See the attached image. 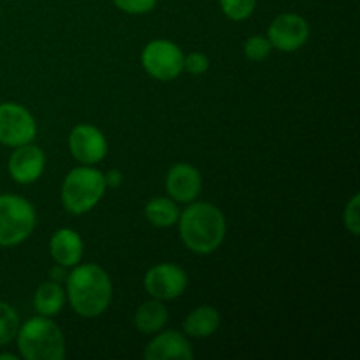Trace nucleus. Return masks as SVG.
I'll return each instance as SVG.
<instances>
[{
    "mask_svg": "<svg viewBox=\"0 0 360 360\" xmlns=\"http://www.w3.org/2000/svg\"><path fill=\"white\" fill-rule=\"evenodd\" d=\"M2 359H7V360H16V357H14V355H11V354H2L0 355V360Z\"/></svg>",
    "mask_w": 360,
    "mask_h": 360,
    "instance_id": "obj_27",
    "label": "nucleus"
},
{
    "mask_svg": "<svg viewBox=\"0 0 360 360\" xmlns=\"http://www.w3.org/2000/svg\"><path fill=\"white\" fill-rule=\"evenodd\" d=\"M359 202L360 197L354 195L352 200L348 202L347 210H345V225H347L348 231L352 232L354 236L360 234V214H359Z\"/></svg>",
    "mask_w": 360,
    "mask_h": 360,
    "instance_id": "obj_23",
    "label": "nucleus"
},
{
    "mask_svg": "<svg viewBox=\"0 0 360 360\" xmlns=\"http://www.w3.org/2000/svg\"><path fill=\"white\" fill-rule=\"evenodd\" d=\"M18 350L27 360H62L65 340L62 330L48 316H35L18 329Z\"/></svg>",
    "mask_w": 360,
    "mask_h": 360,
    "instance_id": "obj_3",
    "label": "nucleus"
},
{
    "mask_svg": "<svg viewBox=\"0 0 360 360\" xmlns=\"http://www.w3.org/2000/svg\"><path fill=\"white\" fill-rule=\"evenodd\" d=\"M51 281H56V283H58V281H62V280H67V274H65V271H63V267L62 266H58V267H53L51 269Z\"/></svg>",
    "mask_w": 360,
    "mask_h": 360,
    "instance_id": "obj_26",
    "label": "nucleus"
},
{
    "mask_svg": "<svg viewBox=\"0 0 360 360\" xmlns=\"http://www.w3.org/2000/svg\"><path fill=\"white\" fill-rule=\"evenodd\" d=\"M116 7L129 14H144L151 11L157 0H115Z\"/></svg>",
    "mask_w": 360,
    "mask_h": 360,
    "instance_id": "obj_24",
    "label": "nucleus"
},
{
    "mask_svg": "<svg viewBox=\"0 0 360 360\" xmlns=\"http://www.w3.org/2000/svg\"><path fill=\"white\" fill-rule=\"evenodd\" d=\"M67 297L77 315L95 319L102 315L111 302V280L102 267L84 264L67 276Z\"/></svg>",
    "mask_w": 360,
    "mask_h": 360,
    "instance_id": "obj_2",
    "label": "nucleus"
},
{
    "mask_svg": "<svg viewBox=\"0 0 360 360\" xmlns=\"http://www.w3.org/2000/svg\"><path fill=\"white\" fill-rule=\"evenodd\" d=\"M178 220L183 243L190 252L199 255L217 252L227 234L224 213L210 202L192 204Z\"/></svg>",
    "mask_w": 360,
    "mask_h": 360,
    "instance_id": "obj_1",
    "label": "nucleus"
},
{
    "mask_svg": "<svg viewBox=\"0 0 360 360\" xmlns=\"http://www.w3.org/2000/svg\"><path fill=\"white\" fill-rule=\"evenodd\" d=\"M188 278L179 266L158 264L151 267L144 276V288L148 294L158 301H171L179 297L186 290Z\"/></svg>",
    "mask_w": 360,
    "mask_h": 360,
    "instance_id": "obj_8",
    "label": "nucleus"
},
{
    "mask_svg": "<svg viewBox=\"0 0 360 360\" xmlns=\"http://www.w3.org/2000/svg\"><path fill=\"white\" fill-rule=\"evenodd\" d=\"M104 179H105V186L118 188V186L123 183V174L122 171H118V169H111V171H108V174H104Z\"/></svg>",
    "mask_w": 360,
    "mask_h": 360,
    "instance_id": "obj_25",
    "label": "nucleus"
},
{
    "mask_svg": "<svg viewBox=\"0 0 360 360\" xmlns=\"http://www.w3.org/2000/svg\"><path fill=\"white\" fill-rule=\"evenodd\" d=\"M146 360H190L193 350L188 340L176 330H165L158 334L144 350Z\"/></svg>",
    "mask_w": 360,
    "mask_h": 360,
    "instance_id": "obj_13",
    "label": "nucleus"
},
{
    "mask_svg": "<svg viewBox=\"0 0 360 360\" xmlns=\"http://www.w3.org/2000/svg\"><path fill=\"white\" fill-rule=\"evenodd\" d=\"M44 153L41 148L32 146L30 143L18 146L9 158V174L21 185H30L41 178L44 171Z\"/></svg>",
    "mask_w": 360,
    "mask_h": 360,
    "instance_id": "obj_11",
    "label": "nucleus"
},
{
    "mask_svg": "<svg viewBox=\"0 0 360 360\" xmlns=\"http://www.w3.org/2000/svg\"><path fill=\"white\" fill-rule=\"evenodd\" d=\"M220 6L225 16L234 21H243L252 16L257 0H220Z\"/></svg>",
    "mask_w": 360,
    "mask_h": 360,
    "instance_id": "obj_20",
    "label": "nucleus"
},
{
    "mask_svg": "<svg viewBox=\"0 0 360 360\" xmlns=\"http://www.w3.org/2000/svg\"><path fill=\"white\" fill-rule=\"evenodd\" d=\"M104 193V174L90 165H83L67 174L62 185V204L69 213L84 214L97 206Z\"/></svg>",
    "mask_w": 360,
    "mask_h": 360,
    "instance_id": "obj_4",
    "label": "nucleus"
},
{
    "mask_svg": "<svg viewBox=\"0 0 360 360\" xmlns=\"http://www.w3.org/2000/svg\"><path fill=\"white\" fill-rule=\"evenodd\" d=\"M144 217L155 227H171L178 221L179 211L174 200L165 199V197H157L151 199L144 207Z\"/></svg>",
    "mask_w": 360,
    "mask_h": 360,
    "instance_id": "obj_18",
    "label": "nucleus"
},
{
    "mask_svg": "<svg viewBox=\"0 0 360 360\" xmlns=\"http://www.w3.org/2000/svg\"><path fill=\"white\" fill-rule=\"evenodd\" d=\"M37 123L27 108L14 102L0 104V143L6 146H23L34 141Z\"/></svg>",
    "mask_w": 360,
    "mask_h": 360,
    "instance_id": "obj_7",
    "label": "nucleus"
},
{
    "mask_svg": "<svg viewBox=\"0 0 360 360\" xmlns=\"http://www.w3.org/2000/svg\"><path fill=\"white\" fill-rule=\"evenodd\" d=\"M49 253L62 267H76L83 257V241L72 229H60L49 241Z\"/></svg>",
    "mask_w": 360,
    "mask_h": 360,
    "instance_id": "obj_14",
    "label": "nucleus"
},
{
    "mask_svg": "<svg viewBox=\"0 0 360 360\" xmlns=\"http://www.w3.org/2000/svg\"><path fill=\"white\" fill-rule=\"evenodd\" d=\"M35 210L20 195H0V246L23 243L35 229Z\"/></svg>",
    "mask_w": 360,
    "mask_h": 360,
    "instance_id": "obj_5",
    "label": "nucleus"
},
{
    "mask_svg": "<svg viewBox=\"0 0 360 360\" xmlns=\"http://www.w3.org/2000/svg\"><path fill=\"white\" fill-rule=\"evenodd\" d=\"M273 49L269 39L262 37V35H253L245 42V55L253 62H260V60L267 58Z\"/></svg>",
    "mask_w": 360,
    "mask_h": 360,
    "instance_id": "obj_21",
    "label": "nucleus"
},
{
    "mask_svg": "<svg viewBox=\"0 0 360 360\" xmlns=\"http://www.w3.org/2000/svg\"><path fill=\"white\" fill-rule=\"evenodd\" d=\"M20 329V316L16 309L7 302L0 301V347L11 343Z\"/></svg>",
    "mask_w": 360,
    "mask_h": 360,
    "instance_id": "obj_19",
    "label": "nucleus"
},
{
    "mask_svg": "<svg viewBox=\"0 0 360 360\" xmlns=\"http://www.w3.org/2000/svg\"><path fill=\"white\" fill-rule=\"evenodd\" d=\"M167 316V308L162 304V301L153 299V301L143 302L137 308L136 316H134V323H136L137 330L141 334H155L165 326Z\"/></svg>",
    "mask_w": 360,
    "mask_h": 360,
    "instance_id": "obj_16",
    "label": "nucleus"
},
{
    "mask_svg": "<svg viewBox=\"0 0 360 360\" xmlns=\"http://www.w3.org/2000/svg\"><path fill=\"white\" fill-rule=\"evenodd\" d=\"M220 326V313L213 306H200L188 313L183 322V329L192 338H210Z\"/></svg>",
    "mask_w": 360,
    "mask_h": 360,
    "instance_id": "obj_15",
    "label": "nucleus"
},
{
    "mask_svg": "<svg viewBox=\"0 0 360 360\" xmlns=\"http://www.w3.org/2000/svg\"><path fill=\"white\" fill-rule=\"evenodd\" d=\"M169 195L178 202H192L202 188V179L199 171L190 164H176L167 172L165 179Z\"/></svg>",
    "mask_w": 360,
    "mask_h": 360,
    "instance_id": "obj_12",
    "label": "nucleus"
},
{
    "mask_svg": "<svg viewBox=\"0 0 360 360\" xmlns=\"http://www.w3.org/2000/svg\"><path fill=\"white\" fill-rule=\"evenodd\" d=\"M63 302H65V292L56 281L42 283L35 290L34 308L37 309L39 315L55 316L63 308Z\"/></svg>",
    "mask_w": 360,
    "mask_h": 360,
    "instance_id": "obj_17",
    "label": "nucleus"
},
{
    "mask_svg": "<svg viewBox=\"0 0 360 360\" xmlns=\"http://www.w3.org/2000/svg\"><path fill=\"white\" fill-rule=\"evenodd\" d=\"M207 69H210V60L202 53H190L183 58V70L193 74V76L204 74Z\"/></svg>",
    "mask_w": 360,
    "mask_h": 360,
    "instance_id": "obj_22",
    "label": "nucleus"
},
{
    "mask_svg": "<svg viewBox=\"0 0 360 360\" xmlns=\"http://www.w3.org/2000/svg\"><path fill=\"white\" fill-rule=\"evenodd\" d=\"M69 148L72 157L84 165H94L104 160L108 153L105 137L94 125L74 127L69 136Z\"/></svg>",
    "mask_w": 360,
    "mask_h": 360,
    "instance_id": "obj_10",
    "label": "nucleus"
},
{
    "mask_svg": "<svg viewBox=\"0 0 360 360\" xmlns=\"http://www.w3.org/2000/svg\"><path fill=\"white\" fill-rule=\"evenodd\" d=\"M183 51L174 42L157 39V41L148 42L143 49L141 62L144 70L155 79L172 81L183 72Z\"/></svg>",
    "mask_w": 360,
    "mask_h": 360,
    "instance_id": "obj_6",
    "label": "nucleus"
},
{
    "mask_svg": "<svg viewBox=\"0 0 360 360\" xmlns=\"http://www.w3.org/2000/svg\"><path fill=\"white\" fill-rule=\"evenodd\" d=\"M309 37V27L306 20L299 14H281L271 23L269 39L271 46L280 51H297L306 44Z\"/></svg>",
    "mask_w": 360,
    "mask_h": 360,
    "instance_id": "obj_9",
    "label": "nucleus"
}]
</instances>
